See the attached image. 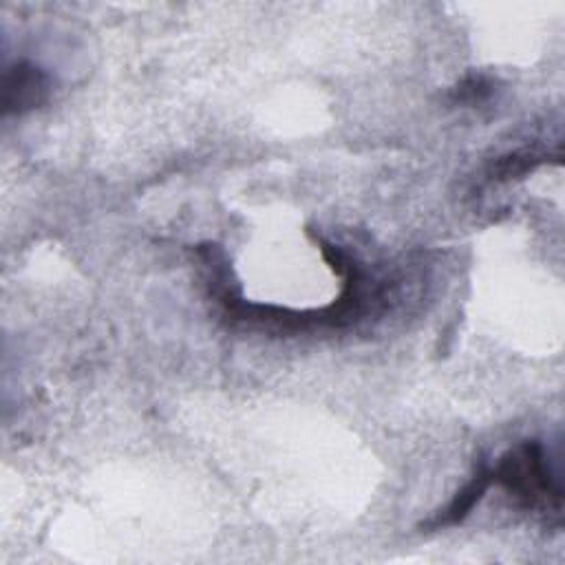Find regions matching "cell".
I'll return each instance as SVG.
<instances>
[{"instance_id": "cell-4", "label": "cell", "mask_w": 565, "mask_h": 565, "mask_svg": "<svg viewBox=\"0 0 565 565\" xmlns=\"http://www.w3.org/2000/svg\"><path fill=\"white\" fill-rule=\"evenodd\" d=\"M547 154H539V152H530V150H516L510 154H503L499 159H494V163L490 166L488 177L494 181H510V179H519L527 172H532L536 166L545 163Z\"/></svg>"}, {"instance_id": "cell-5", "label": "cell", "mask_w": 565, "mask_h": 565, "mask_svg": "<svg viewBox=\"0 0 565 565\" xmlns=\"http://www.w3.org/2000/svg\"><path fill=\"white\" fill-rule=\"evenodd\" d=\"M492 95V82L483 75H468L463 77L450 93L452 102L457 104H479Z\"/></svg>"}, {"instance_id": "cell-2", "label": "cell", "mask_w": 565, "mask_h": 565, "mask_svg": "<svg viewBox=\"0 0 565 565\" xmlns=\"http://www.w3.org/2000/svg\"><path fill=\"white\" fill-rule=\"evenodd\" d=\"M51 77L44 68L18 60L2 73V113L24 115L49 99Z\"/></svg>"}, {"instance_id": "cell-3", "label": "cell", "mask_w": 565, "mask_h": 565, "mask_svg": "<svg viewBox=\"0 0 565 565\" xmlns=\"http://www.w3.org/2000/svg\"><path fill=\"white\" fill-rule=\"evenodd\" d=\"M490 483H492L490 468L486 463H481L477 468V472L470 477V481L455 494V499L439 514H435L430 521L422 523V527L441 530V527H450V525L461 523L472 512V508L481 501V497L486 494Z\"/></svg>"}, {"instance_id": "cell-1", "label": "cell", "mask_w": 565, "mask_h": 565, "mask_svg": "<svg viewBox=\"0 0 565 565\" xmlns=\"http://www.w3.org/2000/svg\"><path fill=\"white\" fill-rule=\"evenodd\" d=\"M492 483H499L514 501L527 510H545L561 516V486L556 483L545 448L539 439H525L510 448L494 468Z\"/></svg>"}]
</instances>
